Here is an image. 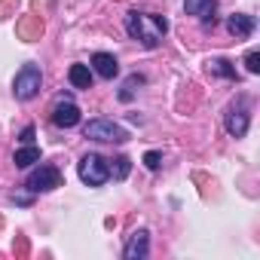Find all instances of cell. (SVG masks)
<instances>
[{"mask_svg": "<svg viewBox=\"0 0 260 260\" xmlns=\"http://www.w3.org/2000/svg\"><path fill=\"white\" fill-rule=\"evenodd\" d=\"M125 31H128L132 40H138L144 49H153V46H159V40L169 31V19L156 16V13H138V10H132V13L125 16Z\"/></svg>", "mask_w": 260, "mask_h": 260, "instance_id": "obj_1", "label": "cell"}, {"mask_svg": "<svg viewBox=\"0 0 260 260\" xmlns=\"http://www.w3.org/2000/svg\"><path fill=\"white\" fill-rule=\"evenodd\" d=\"M77 175H80V181H83L86 187H101V184L110 181L107 159L98 156V153H86V156H80V162H77Z\"/></svg>", "mask_w": 260, "mask_h": 260, "instance_id": "obj_2", "label": "cell"}, {"mask_svg": "<svg viewBox=\"0 0 260 260\" xmlns=\"http://www.w3.org/2000/svg\"><path fill=\"white\" fill-rule=\"evenodd\" d=\"M40 86H43V71L37 64H22L16 80H13V95L19 101H31L40 92Z\"/></svg>", "mask_w": 260, "mask_h": 260, "instance_id": "obj_3", "label": "cell"}, {"mask_svg": "<svg viewBox=\"0 0 260 260\" xmlns=\"http://www.w3.org/2000/svg\"><path fill=\"white\" fill-rule=\"evenodd\" d=\"M83 132H86V138H92V141H113V144L128 141V132H125L119 122H113V119H89Z\"/></svg>", "mask_w": 260, "mask_h": 260, "instance_id": "obj_4", "label": "cell"}, {"mask_svg": "<svg viewBox=\"0 0 260 260\" xmlns=\"http://www.w3.org/2000/svg\"><path fill=\"white\" fill-rule=\"evenodd\" d=\"M248 125H251V113H248V104L245 98H239L236 104L226 107V116H223V128H226V135L233 138H242L248 132Z\"/></svg>", "mask_w": 260, "mask_h": 260, "instance_id": "obj_5", "label": "cell"}, {"mask_svg": "<svg viewBox=\"0 0 260 260\" xmlns=\"http://www.w3.org/2000/svg\"><path fill=\"white\" fill-rule=\"evenodd\" d=\"M58 187H61V172L55 166H37L28 175V190L31 193H49V190H58Z\"/></svg>", "mask_w": 260, "mask_h": 260, "instance_id": "obj_6", "label": "cell"}, {"mask_svg": "<svg viewBox=\"0 0 260 260\" xmlns=\"http://www.w3.org/2000/svg\"><path fill=\"white\" fill-rule=\"evenodd\" d=\"M52 122H55L58 128H74V125L80 122V107H77V101H74L71 95H61V98L55 101V107H52Z\"/></svg>", "mask_w": 260, "mask_h": 260, "instance_id": "obj_7", "label": "cell"}, {"mask_svg": "<svg viewBox=\"0 0 260 260\" xmlns=\"http://www.w3.org/2000/svg\"><path fill=\"white\" fill-rule=\"evenodd\" d=\"M147 254H150V233H147V230H135L132 236L125 239L122 257H125V260H144Z\"/></svg>", "mask_w": 260, "mask_h": 260, "instance_id": "obj_8", "label": "cell"}, {"mask_svg": "<svg viewBox=\"0 0 260 260\" xmlns=\"http://www.w3.org/2000/svg\"><path fill=\"white\" fill-rule=\"evenodd\" d=\"M254 28H257V19H254V16H248V13H233V16H226V31H230L236 40L251 37V34H254Z\"/></svg>", "mask_w": 260, "mask_h": 260, "instance_id": "obj_9", "label": "cell"}, {"mask_svg": "<svg viewBox=\"0 0 260 260\" xmlns=\"http://www.w3.org/2000/svg\"><path fill=\"white\" fill-rule=\"evenodd\" d=\"M187 16H199L205 28H214V13H217V0H184Z\"/></svg>", "mask_w": 260, "mask_h": 260, "instance_id": "obj_10", "label": "cell"}, {"mask_svg": "<svg viewBox=\"0 0 260 260\" xmlns=\"http://www.w3.org/2000/svg\"><path fill=\"white\" fill-rule=\"evenodd\" d=\"M101 80H113L116 74H119V64H116V58L110 55V52H95L92 55V64H89Z\"/></svg>", "mask_w": 260, "mask_h": 260, "instance_id": "obj_11", "label": "cell"}, {"mask_svg": "<svg viewBox=\"0 0 260 260\" xmlns=\"http://www.w3.org/2000/svg\"><path fill=\"white\" fill-rule=\"evenodd\" d=\"M68 80H71V86H74V89H92L95 74H92V68H89V64H71Z\"/></svg>", "mask_w": 260, "mask_h": 260, "instance_id": "obj_12", "label": "cell"}, {"mask_svg": "<svg viewBox=\"0 0 260 260\" xmlns=\"http://www.w3.org/2000/svg\"><path fill=\"white\" fill-rule=\"evenodd\" d=\"M13 162H16V169H31V166H37V162H40V147L25 144L22 150H16Z\"/></svg>", "mask_w": 260, "mask_h": 260, "instance_id": "obj_13", "label": "cell"}, {"mask_svg": "<svg viewBox=\"0 0 260 260\" xmlns=\"http://www.w3.org/2000/svg\"><path fill=\"white\" fill-rule=\"evenodd\" d=\"M107 172L113 181H125L128 172H132V162H128V156H116V159H107Z\"/></svg>", "mask_w": 260, "mask_h": 260, "instance_id": "obj_14", "label": "cell"}, {"mask_svg": "<svg viewBox=\"0 0 260 260\" xmlns=\"http://www.w3.org/2000/svg\"><path fill=\"white\" fill-rule=\"evenodd\" d=\"M208 74H214V77H226V80H233L236 77V68L226 61V58H211L208 61Z\"/></svg>", "mask_w": 260, "mask_h": 260, "instance_id": "obj_15", "label": "cell"}, {"mask_svg": "<svg viewBox=\"0 0 260 260\" xmlns=\"http://www.w3.org/2000/svg\"><path fill=\"white\" fill-rule=\"evenodd\" d=\"M144 83H147V80H144L141 74H132V77H128V80L122 83L119 98H122V101H132V98H135V92H138V86H144Z\"/></svg>", "mask_w": 260, "mask_h": 260, "instance_id": "obj_16", "label": "cell"}, {"mask_svg": "<svg viewBox=\"0 0 260 260\" xmlns=\"http://www.w3.org/2000/svg\"><path fill=\"white\" fill-rule=\"evenodd\" d=\"M245 68H248V74H260V52H248L245 55Z\"/></svg>", "mask_w": 260, "mask_h": 260, "instance_id": "obj_17", "label": "cell"}, {"mask_svg": "<svg viewBox=\"0 0 260 260\" xmlns=\"http://www.w3.org/2000/svg\"><path fill=\"white\" fill-rule=\"evenodd\" d=\"M159 162H162V153H159V150H150V153H144V166H147L150 172H156V169H159Z\"/></svg>", "mask_w": 260, "mask_h": 260, "instance_id": "obj_18", "label": "cell"}, {"mask_svg": "<svg viewBox=\"0 0 260 260\" xmlns=\"http://www.w3.org/2000/svg\"><path fill=\"white\" fill-rule=\"evenodd\" d=\"M34 135H37L34 125H25V128H22V144H34Z\"/></svg>", "mask_w": 260, "mask_h": 260, "instance_id": "obj_19", "label": "cell"}]
</instances>
